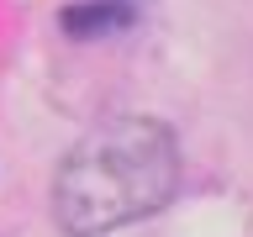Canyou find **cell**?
Wrapping results in <instances>:
<instances>
[{
	"label": "cell",
	"instance_id": "6da1fadb",
	"mask_svg": "<svg viewBox=\"0 0 253 237\" xmlns=\"http://www.w3.org/2000/svg\"><path fill=\"white\" fill-rule=\"evenodd\" d=\"M179 137L158 116H111L63 153L53 174V221L63 237H106L158 216L179 195Z\"/></svg>",
	"mask_w": 253,
	"mask_h": 237
},
{
	"label": "cell",
	"instance_id": "7a4b0ae2",
	"mask_svg": "<svg viewBox=\"0 0 253 237\" xmlns=\"http://www.w3.org/2000/svg\"><path fill=\"white\" fill-rule=\"evenodd\" d=\"M132 21H137V5H132V0H74V5L58 11L63 37H74V42L116 37V32H126Z\"/></svg>",
	"mask_w": 253,
	"mask_h": 237
}]
</instances>
